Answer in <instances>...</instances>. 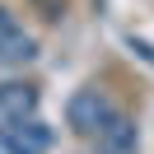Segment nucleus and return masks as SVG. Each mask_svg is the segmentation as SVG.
I'll list each match as a JSON object with an SVG mask.
<instances>
[{
  "mask_svg": "<svg viewBox=\"0 0 154 154\" xmlns=\"http://www.w3.org/2000/svg\"><path fill=\"white\" fill-rule=\"evenodd\" d=\"M94 145H98V154H135V149H140V126H135V117L112 112L94 131Z\"/></svg>",
  "mask_w": 154,
  "mask_h": 154,
  "instance_id": "4",
  "label": "nucleus"
},
{
  "mask_svg": "<svg viewBox=\"0 0 154 154\" xmlns=\"http://www.w3.org/2000/svg\"><path fill=\"white\" fill-rule=\"evenodd\" d=\"M51 149V126L47 122H23L19 131H10V135H0V154H47Z\"/></svg>",
  "mask_w": 154,
  "mask_h": 154,
  "instance_id": "5",
  "label": "nucleus"
},
{
  "mask_svg": "<svg viewBox=\"0 0 154 154\" xmlns=\"http://www.w3.org/2000/svg\"><path fill=\"white\" fill-rule=\"evenodd\" d=\"M112 112H117V107L107 103L103 89H79V94L66 103V122H70V131H75V135H94Z\"/></svg>",
  "mask_w": 154,
  "mask_h": 154,
  "instance_id": "2",
  "label": "nucleus"
},
{
  "mask_svg": "<svg viewBox=\"0 0 154 154\" xmlns=\"http://www.w3.org/2000/svg\"><path fill=\"white\" fill-rule=\"evenodd\" d=\"M33 56H38V38L0 5V66H23Z\"/></svg>",
  "mask_w": 154,
  "mask_h": 154,
  "instance_id": "3",
  "label": "nucleus"
},
{
  "mask_svg": "<svg viewBox=\"0 0 154 154\" xmlns=\"http://www.w3.org/2000/svg\"><path fill=\"white\" fill-rule=\"evenodd\" d=\"M28 5H33V10H38L47 23H56L61 14H66V5H70V0H28Z\"/></svg>",
  "mask_w": 154,
  "mask_h": 154,
  "instance_id": "6",
  "label": "nucleus"
},
{
  "mask_svg": "<svg viewBox=\"0 0 154 154\" xmlns=\"http://www.w3.org/2000/svg\"><path fill=\"white\" fill-rule=\"evenodd\" d=\"M33 117H38V84H23V79L0 84V135L19 131Z\"/></svg>",
  "mask_w": 154,
  "mask_h": 154,
  "instance_id": "1",
  "label": "nucleus"
}]
</instances>
